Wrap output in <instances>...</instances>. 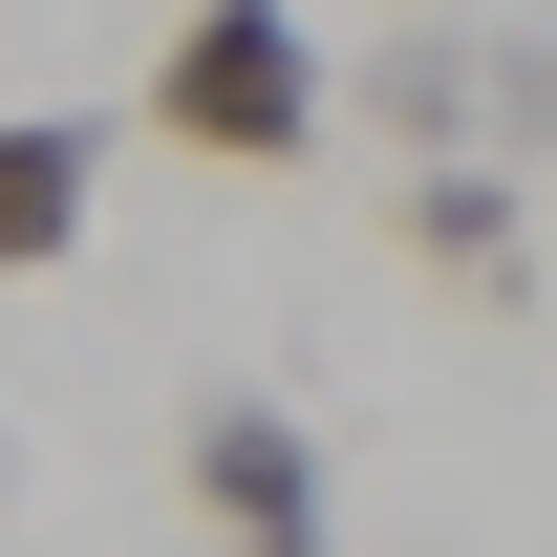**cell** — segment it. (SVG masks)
<instances>
[{
    "label": "cell",
    "instance_id": "1",
    "mask_svg": "<svg viewBox=\"0 0 557 557\" xmlns=\"http://www.w3.org/2000/svg\"><path fill=\"white\" fill-rule=\"evenodd\" d=\"M322 44H300V0H194L172 44H150V150H194V172H300L322 150Z\"/></svg>",
    "mask_w": 557,
    "mask_h": 557
},
{
    "label": "cell",
    "instance_id": "2",
    "mask_svg": "<svg viewBox=\"0 0 557 557\" xmlns=\"http://www.w3.org/2000/svg\"><path fill=\"white\" fill-rule=\"evenodd\" d=\"M194 515H214V557H344L322 429L278 408V386H214V408H194Z\"/></svg>",
    "mask_w": 557,
    "mask_h": 557
},
{
    "label": "cell",
    "instance_id": "3",
    "mask_svg": "<svg viewBox=\"0 0 557 557\" xmlns=\"http://www.w3.org/2000/svg\"><path fill=\"white\" fill-rule=\"evenodd\" d=\"M86 194H108V129H86V108H0V278L65 258Z\"/></svg>",
    "mask_w": 557,
    "mask_h": 557
},
{
    "label": "cell",
    "instance_id": "4",
    "mask_svg": "<svg viewBox=\"0 0 557 557\" xmlns=\"http://www.w3.org/2000/svg\"><path fill=\"white\" fill-rule=\"evenodd\" d=\"M408 258H429V278H493V300H515V194H493V172H408Z\"/></svg>",
    "mask_w": 557,
    "mask_h": 557
}]
</instances>
